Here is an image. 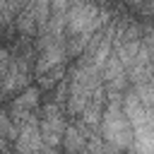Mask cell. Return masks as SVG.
<instances>
[{"label": "cell", "instance_id": "6da1fadb", "mask_svg": "<svg viewBox=\"0 0 154 154\" xmlns=\"http://www.w3.org/2000/svg\"><path fill=\"white\" fill-rule=\"evenodd\" d=\"M103 140L116 149H132V125L123 113L118 96H106V106L101 113Z\"/></svg>", "mask_w": 154, "mask_h": 154}, {"label": "cell", "instance_id": "7a4b0ae2", "mask_svg": "<svg viewBox=\"0 0 154 154\" xmlns=\"http://www.w3.org/2000/svg\"><path fill=\"white\" fill-rule=\"evenodd\" d=\"M108 12H103L96 0H70L67 17H65V29L67 36H79V34H94L99 31L108 19Z\"/></svg>", "mask_w": 154, "mask_h": 154}, {"label": "cell", "instance_id": "3957f363", "mask_svg": "<svg viewBox=\"0 0 154 154\" xmlns=\"http://www.w3.org/2000/svg\"><path fill=\"white\" fill-rule=\"evenodd\" d=\"M38 128H41L43 144H46V147H58V142L63 140L65 128H67L60 103L48 101V103L41 106V111H38Z\"/></svg>", "mask_w": 154, "mask_h": 154}, {"label": "cell", "instance_id": "277c9868", "mask_svg": "<svg viewBox=\"0 0 154 154\" xmlns=\"http://www.w3.org/2000/svg\"><path fill=\"white\" fill-rule=\"evenodd\" d=\"M46 144L41 137L38 128V113L26 118L24 123L17 125V137H14V152L17 154H43Z\"/></svg>", "mask_w": 154, "mask_h": 154}, {"label": "cell", "instance_id": "5b68a950", "mask_svg": "<svg viewBox=\"0 0 154 154\" xmlns=\"http://www.w3.org/2000/svg\"><path fill=\"white\" fill-rule=\"evenodd\" d=\"M26 87H29V55H17L12 58L7 72L0 77V99L19 94Z\"/></svg>", "mask_w": 154, "mask_h": 154}, {"label": "cell", "instance_id": "8992f818", "mask_svg": "<svg viewBox=\"0 0 154 154\" xmlns=\"http://www.w3.org/2000/svg\"><path fill=\"white\" fill-rule=\"evenodd\" d=\"M38 101H41V89L38 87H26V89H22L14 99H12V103H10V120H12V125L17 128L19 123H24L26 118H31V116H36L38 113Z\"/></svg>", "mask_w": 154, "mask_h": 154}, {"label": "cell", "instance_id": "52a82bcc", "mask_svg": "<svg viewBox=\"0 0 154 154\" xmlns=\"http://www.w3.org/2000/svg\"><path fill=\"white\" fill-rule=\"evenodd\" d=\"M67 53H65V41H48V43H38V53H36V65H34V75H43L53 67L65 65Z\"/></svg>", "mask_w": 154, "mask_h": 154}, {"label": "cell", "instance_id": "ba28073f", "mask_svg": "<svg viewBox=\"0 0 154 154\" xmlns=\"http://www.w3.org/2000/svg\"><path fill=\"white\" fill-rule=\"evenodd\" d=\"M87 142H89V128L87 125H67L65 128V135H63V144L67 149V154H79L87 149Z\"/></svg>", "mask_w": 154, "mask_h": 154}, {"label": "cell", "instance_id": "9c48e42d", "mask_svg": "<svg viewBox=\"0 0 154 154\" xmlns=\"http://www.w3.org/2000/svg\"><path fill=\"white\" fill-rule=\"evenodd\" d=\"M135 154H154V123L132 128V149Z\"/></svg>", "mask_w": 154, "mask_h": 154}, {"label": "cell", "instance_id": "30bf717a", "mask_svg": "<svg viewBox=\"0 0 154 154\" xmlns=\"http://www.w3.org/2000/svg\"><path fill=\"white\" fill-rule=\"evenodd\" d=\"M63 72H65V65L53 67V70H48V72H43V75H36L38 89H53L55 84H60V82H63Z\"/></svg>", "mask_w": 154, "mask_h": 154}, {"label": "cell", "instance_id": "8fae6325", "mask_svg": "<svg viewBox=\"0 0 154 154\" xmlns=\"http://www.w3.org/2000/svg\"><path fill=\"white\" fill-rule=\"evenodd\" d=\"M135 94H137V99H140V103L144 106V108H149L152 113H154V82H144V84H135V89H132Z\"/></svg>", "mask_w": 154, "mask_h": 154}, {"label": "cell", "instance_id": "7c38bea8", "mask_svg": "<svg viewBox=\"0 0 154 154\" xmlns=\"http://www.w3.org/2000/svg\"><path fill=\"white\" fill-rule=\"evenodd\" d=\"M0 137L2 140H14L17 137V128L12 125L10 116H5L2 111H0Z\"/></svg>", "mask_w": 154, "mask_h": 154}, {"label": "cell", "instance_id": "4fadbf2b", "mask_svg": "<svg viewBox=\"0 0 154 154\" xmlns=\"http://www.w3.org/2000/svg\"><path fill=\"white\" fill-rule=\"evenodd\" d=\"M10 63H12V55H10V51H7L5 46H0V77H2L5 72H7Z\"/></svg>", "mask_w": 154, "mask_h": 154}, {"label": "cell", "instance_id": "5bb4252c", "mask_svg": "<svg viewBox=\"0 0 154 154\" xmlns=\"http://www.w3.org/2000/svg\"><path fill=\"white\" fill-rule=\"evenodd\" d=\"M125 2H128V5H130V7H140V5H142V2H144V0H125Z\"/></svg>", "mask_w": 154, "mask_h": 154}]
</instances>
